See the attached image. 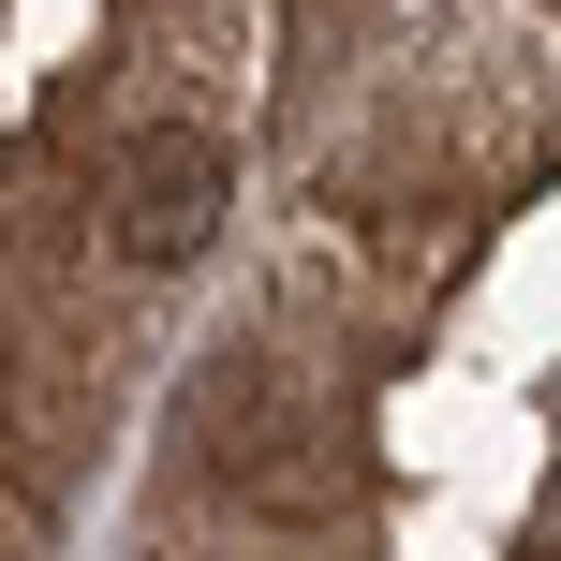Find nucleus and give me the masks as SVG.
Here are the masks:
<instances>
[{"label": "nucleus", "mask_w": 561, "mask_h": 561, "mask_svg": "<svg viewBox=\"0 0 561 561\" xmlns=\"http://www.w3.org/2000/svg\"><path fill=\"white\" fill-rule=\"evenodd\" d=\"M104 207H118V252H134V266H193L207 237H222V207H237V163H222V134L163 118V134L118 148Z\"/></svg>", "instance_id": "nucleus-1"}]
</instances>
